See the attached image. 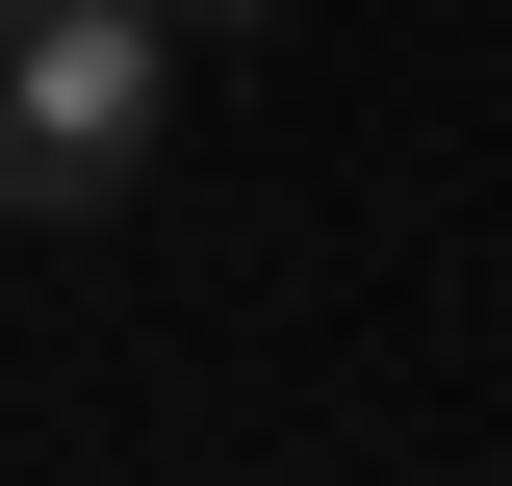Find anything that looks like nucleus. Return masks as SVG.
<instances>
[{
    "instance_id": "f03ea898",
    "label": "nucleus",
    "mask_w": 512,
    "mask_h": 486,
    "mask_svg": "<svg viewBox=\"0 0 512 486\" xmlns=\"http://www.w3.org/2000/svg\"><path fill=\"white\" fill-rule=\"evenodd\" d=\"M154 26H282V0H154Z\"/></svg>"
},
{
    "instance_id": "f257e3e1",
    "label": "nucleus",
    "mask_w": 512,
    "mask_h": 486,
    "mask_svg": "<svg viewBox=\"0 0 512 486\" xmlns=\"http://www.w3.org/2000/svg\"><path fill=\"white\" fill-rule=\"evenodd\" d=\"M154 128H180V26L154 0H0V231L128 205Z\"/></svg>"
}]
</instances>
